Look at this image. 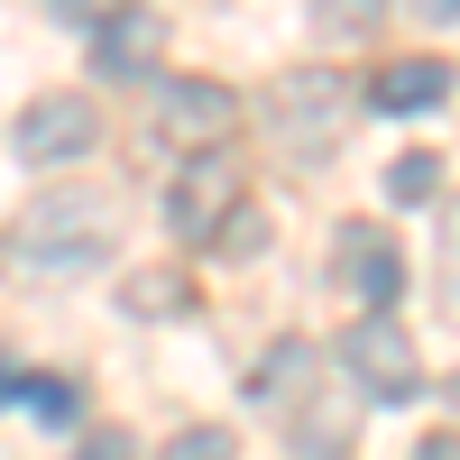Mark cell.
Segmentation results:
<instances>
[{"label": "cell", "mask_w": 460, "mask_h": 460, "mask_svg": "<svg viewBox=\"0 0 460 460\" xmlns=\"http://www.w3.org/2000/svg\"><path fill=\"white\" fill-rule=\"evenodd\" d=\"M111 240H120V212H111L102 194H37L10 230V249L28 267H47V277H93V267H111Z\"/></svg>", "instance_id": "cell-1"}, {"label": "cell", "mask_w": 460, "mask_h": 460, "mask_svg": "<svg viewBox=\"0 0 460 460\" xmlns=\"http://www.w3.org/2000/svg\"><path fill=\"white\" fill-rule=\"evenodd\" d=\"M341 102H350V84H341L332 65H304V74H286V84L267 93V138L314 166V157H332V138H341Z\"/></svg>", "instance_id": "cell-2"}, {"label": "cell", "mask_w": 460, "mask_h": 460, "mask_svg": "<svg viewBox=\"0 0 460 460\" xmlns=\"http://www.w3.org/2000/svg\"><path fill=\"white\" fill-rule=\"evenodd\" d=\"M166 221H175V240H184V249L221 240V230L240 221V166H230L221 147H203V157L175 175V194H166Z\"/></svg>", "instance_id": "cell-3"}, {"label": "cell", "mask_w": 460, "mask_h": 460, "mask_svg": "<svg viewBox=\"0 0 460 460\" xmlns=\"http://www.w3.org/2000/svg\"><path fill=\"white\" fill-rule=\"evenodd\" d=\"M341 359H350V377H359L377 405H405L414 387H424V359H414V341L387 314H368L359 332H341Z\"/></svg>", "instance_id": "cell-4"}, {"label": "cell", "mask_w": 460, "mask_h": 460, "mask_svg": "<svg viewBox=\"0 0 460 460\" xmlns=\"http://www.w3.org/2000/svg\"><path fill=\"white\" fill-rule=\"evenodd\" d=\"M332 277L350 286L368 314H387V304L405 295V258H396V240H387L377 221H341V230H332Z\"/></svg>", "instance_id": "cell-5"}, {"label": "cell", "mask_w": 460, "mask_h": 460, "mask_svg": "<svg viewBox=\"0 0 460 460\" xmlns=\"http://www.w3.org/2000/svg\"><path fill=\"white\" fill-rule=\"evenodd\" d=\"M102 147V111L84 93H47V102H28V120H19V157L28 166H65V157H93Z\"/></svg>", "instance_id": "cell-6"}, {"label": "cell", "mask_w": 460, "mask_h": 460, "mask_svg": "<svg viewBox=\"0 0 460 460\" xmlns=\"http://www.w3.org/2000/svg\"><path fill=\"white\" fill-rule=\"evenodd\" d=\"M157 47H166L157 10H111L93 28V74H102V84H138V74H157Z\"/></svg>", "instance_id": "cell-7"}, {"label": "cell", "mask_w": 460, "mask_h": 460, "mask_svg": "<svg viewBox=\"0 0 460 460\" xmlns=\"http://www.w3.org/2000/svg\"><path fill=\"white\" fill-rule=\"evenodd\" d=\"M166 129L184 147H221L230 129H240V93L230 84H166Z\"/></svg>", "instance_id": "cell-8"}, {"label": "cell", "mask_w": 460, "mask_h": 460, "mask_svg": "<svg viewBox=\"0 0 460 460\" xmlns=\"http://www.w3.org/2000/svg\"><path fill=\"white\" fill-rule=\"evenodd\" d=\"M442 93H451V65H442V56H396V65L368 74V102L387 111V120H405V111H433Z\"/></svg>", "instance_id": "cell-9"}, {"label": "cell", "mask_w": 460, "mask_h": 460, "mask_svg": "<svg viewBox=\"0 0 460 460\" xmlns=\"http://www.w3.org/2000/svg\"><path fill=\"white\" fill-rule=\"evenodd\" d=\"M304 377H314V350H304V341H277V350L258 359V377H249V396H258V405H286V396L304 387Z\"/></svg>", "instance_id": "cell-10"}, {"label": "cell", "mask_w": 460, "mask_h": 460, "mask_svg": "<svg viewBox=\"0 0 460 460\" xmlns=\"http://www.w3.org/2000/svg\"><path fill=\"white\" fill-rule=\"evenodd\" d=\"M129 314H184L194 304V286H184V267H157V277H129Z\"/></svg>", "instance_id": "cell-11"}, {"label": "cell", "mask_w": 460, "mask_h": 460, "mask_svg": "<svg viewBox=\"0 0 460 460\" xmlns=\"http://www.w3.org/2000/svg\"><path fill=\"white\" fill-rule=\"evenodd\" d=\"M19 405L37 414V424H74V414H84V396H74L65 377H19Z\"/></svg>", "instance_id": "cell-12"}, {"label": "cell", "mask_w": 460, "mask_h": 460, "mask_svg": "<svg viewBox=\"0 0 460 460\" xmlns=\"http://www.w3.org/2000/svg\"><path fill=\"white\" fill-rule=\"evenodd\" d=\"M433 184H442V157H396L387 166V194L396 203H433Z\"/></svg>", "instance_id": "cell-13"}, {"label": "cell", "mask_w": 460, "mask_h": 460, "mask_svg": "<svg viewBox=\"0 0 460 460\" xmlns=\"http://www.w3.org/2000/svg\"><path fill=\"white\" fill-rule=\"evenodd\" d=\"M166 460H240V442H230L221 424H184V433L166 442Z\"/></svg>", "instance_id": "cell-14"}, {"label": "cell", "mask_w": 460, "mask_h": 460, "mask_svg": "<svg viewBox=\"0 0 460 460\" xmlns=\"http://www.w3.org/2000/svg\"><path fill=\"white\" fill-rule=\"evenodd\" d=\"M377 19H387V0H323V28L332 37H368Z\"/></svg>", "instance_id": "cell-15"}, {"label": "cell", "mask_w": 460, "mask_h": 460, "mask_svg": "<svg viewBox=\"0 0 460 460\" xmlns=\"http://www.w3.org/2000/svg\"><path fill=\"white\" fill-rule=\"evenodd\" d=\"M47 10H56L65 28H102L111 10H129V0H47Z\"/></svg>", "instance_id": "cell-16"}, {"label": "cell", "mask_w": 460, "mask_h": 460, "mask_svg": "<svg viewBox=\"0 0 460 460\" xmlns=\"http://www.w3.org/2000/svg\"><path fill=\"white\" fill-rule=\"evenodd\" d=\"M74 460H138V451H129V433H93V442L74 451Z\"/></svg>", "instance_id": "cell-17"}, {"label": "cell", "mask_w": 460, "mask_h": 460, "mask_svg": "<svg viewBox=\"0 0 460 460\" xmlns=\"http://www.w3.org/2000/svg\"><path fill=\"white\" fill-rule=\"evenodd\" d=\"M414 460H460V433H424V442H414Z\"/></svg>", "instance_id": "cell-18"}, {"label": "cell", "mask_w": 460, "mask_h": 460, "mask_svg": "<svg viewBox=\"0 0 460 460\" xmlns=\"http://www.w3.org/2000/svg\"><path fill=\"white\" fill-rule=\"evenodd\" d=\"M433 19H460V0H433Z\"/></svg>", "instance_id": "cell-19"}, {"label": "cell", "mask_w": 460, "mask_h": 460, "mask_svg": "<svg viewBox=\"0 0 460 460\" xmlns=\"http://www.w3.org/2000/svg\"><path fill=\"white\" fill-rule=\"evenodd\" d=\"M451 405H460V377H451Z\"/></svg>", "instance_id": "cell-20"}]
</instances>
